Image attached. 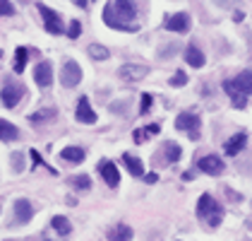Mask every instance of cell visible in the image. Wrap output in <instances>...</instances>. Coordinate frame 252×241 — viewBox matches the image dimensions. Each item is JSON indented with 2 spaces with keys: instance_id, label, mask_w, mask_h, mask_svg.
<instances>
[{
  "instance_id": "484cf974",
  "label": "cell",
  "mask_w": 252,
  "mask_h": 241,
  "mask_svg": "<svg viewBox=\"0 0 252 241\" xmlns=\"http://www.w3.org/2000/svg\"><path fill=\"white\" fill-rule=\"evenodd\" d=\"M56 119V109H41L32 116V123H48V120Z\"/></svg>"
},
{
  "instance_id": "7402d4cb",
  "label": "cell",
  "mask_w": 252,
  "mask_h": 241,
  "mask_svg": "<svg viewBox=\"0 0 252 241\" xmlns=\"http://www.w3.org/2000/svg\"><path fill=\"white\" fill-rule=\"evenodd\" d=\"M185 60L192 65V68H202L204 65V56L197 46H188V53H185Z\"/></svg>"
},
{
  "instance_id": "9c48e42d",
  "label": "cell",
  "mask_w": 252,
  "mask_h": 241,
  "mask_svg": "<svg viewBox=\"0 0 252 241\" xmlns=\"http://www.w3.org/2000/svg\"><path fill=\"white\" fill-rule=\"evenodd\" d=\"M197 166H199V171H204V174H221L223 171V160L221 157H216V155H207V157H202V160L197 161Z\"/></svg>"
},
{
  "instance_id": "4dcf8cb0",
  "label": "cell",
  "mask_w": 252,
  "mask_h": 241,
  "mask_svg": "<svg viewBox=\"0 0 252 241\" xmlns=\"http://www.w3.org/2000/svg\"><path fill=\"white\" fill-rule=\"evenodd\" d=\"M79 32H82V24H79L77 20H72L70 22V29H67V37H70V39H77Z\"/></svg>"
},
{
  "instance_id": "30bf717a",
  "label": "cell",
  "mask_w": 252,
  "mask_h": 241,
  "mask_svg": "<svg viewBox=\"0 0 252 241\" xmlns=\"http://www.w3.org/2000/svg\"><path fill=\"white\" fill-rule=\"evenodd\" d=\"M75 116H77L79 123H87V125L96 123V114H94V109L89 106V99H87V97H82V99L77 101V111H75Z\"/></svg>"
},
{
  "instance_id": "44dd1931",
  "label": "cell",
  "mask_w": 252,
  "mask_h": 241,
  "mask_svg": "<svg viewBox=\"0 0 252 241\" xmlns=\"http://www.w3.org/2000/svg\"><path fill=\"white\" fill-rule=\"evenodd\" d=\"M51 224H53V229H56L58 234H63V237H67V234L72 232V224H70V220H67V217H63V215H56V217L51 220Z\"/></svg>"
},
{
  "instance_id": "2e32d148",
  "label": "cell",
  "mask_w": 252,
  "mask_h": 241,
  "mask_svg": "<svg viewBox=\"0 0 252 241\" xmlns=\"http://www.w3.org/2000/svg\"><path fill=\"white\" fill-rule=\"evenodd\" d=\"M161 155H163L166 161H178L180 155H183V150H180V145H175V142H163V145H161Z\"/></svg>"
},
{
  "instance_id": "f1b7e54d",
  "label": "cell",
  "mask_w": 252,
  "mask_h": 241,
  "mask_svg": "<svg viewBox=\"0 0 252 241\" xmlns=\"http://www.w3.org/2000/svg\"><path fill=\"white\" fill-rule=\"evenodd\" d=\"M0 15L2 17H12L15 15V5L10 0H0Z\"/></svg>"
},
{
  "instance_id": "6da1fadb",
  "label": "cell",
  "mask_w": 252,
  "mask_h": 241,
  "mask_svg": "<svg viewBox=\"0 0 252 241\" xmlns=\"http://www.w3.org/2000/svg\"><path fill=\"white\" fill-rule=\"evenodd\" d=\"M137 17V7L132 0H113L103 7V22L111 29H120V32H137L135 24H127L130 20Z\"/></svg>"
},
{
  "instance_id": "277c9868",
  "label": "cell",
  "mask_w": 252,
  "mask_h": 241,
  "mask_svg": "<svg viewBox=\"0 0 252 241\" xmlns=\"http://www.w3.org/2000/svg\"><path fill=\"white\" fill-rule=\"evenodd\" d=\"M147 73H149V68H147V65H139V63H125V65L118 68V78L125 80V82L144 80Z\"/></svg>"
},
{
  "instance_id": "8fae6325",
  "label": "cell",
  "mask_w": 252,
  "mask_h": 241,
  "mask_svg": "<svg viewBox=\"0 0 252 241\" xmlns=\"http://www.w3.org/2000/svg\"><path fill=\"white\" fill-rule=\"evenodd\" d=\"M98 171H101L103 181H106L111 188H116L118 183H120V174H118V169H116L113 161H101V164H98Z\"/></svg>"
},
{
  "instance_id": "cb8c5ba5",
  "label": "cell",
  "mask_w": 252,
  "mask_h": 241,
  "mask_svg": "<svg viewBox=\"0 0 252 241\" xmlns=\"http://www.w3.org/2000/svg\"><path fill=\"white\" fill-rule=\"evenodd\" d=\"M27 60H29V51H27L24 46H20V48L15 51V73H24Z\"/></svg>"
},
{
  "instance_id": "1f68e13d",
  "label": "cell",
  "mask_w": 252,
  "mask_h": 241,
  "mask_svg": "<svg viewBox=\"0 0 252 241\" xmlns=\"http://www.w3.org/2000/svg\"><path fill=\"white\" fill-rule=\"evenodd\" d=\"M144 138H147V128H144V130H142V128H137L135 133H132V140H135L137 145H139V142H144Z\"/></svg>"
},
{
  "instance_id": "83f0119b",
  "label": "cell",
  "mask_w": 252,
  "mask_h": 241,
  "mask_svg": "<svg viewBox=\"0 0 252 241\" xmlns=\"http://www.w3.org/2000/svg\"><path fill=\"white\" fill-rule=\"evenodd\" d=\"M10 161H12V169H15L17 174H20V171H24V152H12Z\"/></svg>"
},
{
  "instance_id": "ffe728a7",
  "label": "cell",
  "mask_w": 252,
  "mask_h": 241,
  "mask_svg": "<svg viewBox=\"0 0 252 241\" xmlns=\"http://www.w3.org/2000/svg\"><path fill=\"white\" fill-rule=\"evenodd\" d=\"M123 161H125V166L130 169L132 176H144V164H142V160H137L132 155H123Z\"/></svg>"
},
{
  "instance_id": "f546056e",
  "label": "cell",
  "mask_w": 252,
  "mask_h": 241,
  "mask_svg": "<svg viewBox=\"0 0 252 241\" xmlns=\"http://www.w3.org/2000/svg\"><path fill=\"white\" fill-rule=\"evenodd\" d=\"M185 84H188V75L178 70L173 78H171V87H185Z\"/></svg>"
},
{
  "instance_id": "4316f807",
  "label": "cell",
  "mask_w": 252,
  "mask_h": 241,
  "mask_svg": "<svg viewBox=\"0 0 252 241\" xmlns=\"http://www.w3.org/2000/svg\"><path fill=\"white\" fill-rule=\"evenodd\" d=\"M70 183H72L77 191H89V188H92V181H89V176H84V174H82V176H75Z\"/></svg>"
},
{
  "instance_id": "9a60e30c",
  "label": "cell",
  "mask_w": 252,
  "mask_h": 241,
  "mask_svg": "<svg viewBox=\"0 0 252 241\" xmlns=\"http://www.w3.org/2000/svg\"><path fill=\"white\" fill-rule=\"evenodd\" d=\"M245 142H248V135H245V133H238V135H233L231 140L223 145V152H226V155H231V157H235V155L245 147Z\"/></svg>"
},
{
  "instance_id": "d4e9b609",
  "label": "cell",
  "mask_w": 252,
  "mask_h": 241,
  "mask_svg": "<svg viewBox=\"0 0 252 241\" xmlns=\"http://www.w3.org/2000/svg\"><path fill=\"white\" fill-rule=\"evenodd\" d=\"M87 51H89V56H92L94 60H106L108 56H111V53H108V48H106V46H101V43H92Z\"/></svg>"
},
{
  "instance_id": "ac0fdd59",
  "label": "cell",
  "mask_w": 252,
  "mask_h": 241,
  "mask_svg": "<svg viewBox=\"0 0 252 241\" xmlns=\"http://www.w3.org/2000/svg\"><path fill=\"white\" fill-rule=\"evenodd\" d=\"M17 138H20V130H17L12 123H7V120L0 119V140L12 142V140H17Z\"/></svg>"
},
{
  "instance_id": "8992f818",
  "label": "cell",
  "mask_w": 252,
  "mask_h": 241,
  "mask_svg": "<svg viewBox=\"0 0 252 241\" xmlns=\"http://www.w3.org/2000/svg\"><path fill=\"white\" fill-rule=\"evenodd\" d=\"M27 94V89L22 87V84H15V82H10V84H5L2 87V92H0V97H2V104L7 106V109H12V106H17L20 99Z\"/></svg>"
},
{
  "instance_id": "ba28073f",
  "label": "cell",
  "mask_w": 252,
  "mask_h": 241,
  "mask_svg": "<svg viewBox=\"0 0 252 241\" xmlns=\"http://www.w3.org/2000/svg\"><path fill=\"white\" fill-rule=\"evenodd\" d=\"M39 12L43 22H46V29L51 32V34H63V24H60V17L58 12H53L51 7H46L43 2H39Z\"/></svg>"
},
{
  "instance_id": "d6986e66",
  "label": "cell",
  "mask_w": 252,
  "mask_h": 241,
  "mask_svg": "<svg viewBox=\"0 0 252 241\" xmlns=\"http://www.w3.org/2000/svg\"><path fill=\"white\" fill-rule=\"evenodd\" d=\"M60 157L65 161H72V164H79V161H84V150L82 147H63V152H60Z\"/></svg>"
},
{
  "instance_id": "52a82bcc",
  "label": "cell",
  "mask_w": 252,
  "mask_h": 241,
  "mask_svg": "<svg viewBox=\"0 0 252 241\" xmlns=\"http://www.w3.org/2000/svg\"><path fill=\"white\" fill-rule=\"evenodd\" d=\"M34 80H36V84H39L41 89H48L51 87V82H53V68H51L48 60H41L39 65L34 68Z\"/></svg>"
},
{
  "instance_id": "7c38bea8",
  "label": "cell",
  "mask_w": 252,
  "mask_h": 241,
  "mask_svg": "<svg viewBox=\"0 0 252 241\" xmlns=\"http://www.w3.org/2000/svg\"><path fill=\"white\" fill-rule=\"evenodd\" d=\"M34 217V207H32V202L20 198V201H15V220L20 222V224H27V222Z\"/></svg>"
},
{
  "instance_id": "5bb4252c",
  "label": "cell",
  "mask_w": 252,
  "mask_h": 241,
  "mask_svg": "<svg viewBox=\"0 0 252 241\" xmlns=\"http://www.w3.org/2000/svg\"><path fill=\"white\" fill-rule=\"evenodd\" d=\"M223 89H226V92L231 94V104L235 106V109H245V106H248V99H245V94H243V92H240V89H238V87L233 84V80L223 82Z\"/></svg>"
},
{
  "instance_id": "603a6c76",
  "label": "cell",
  "mask_w": 252,
  "mask_h": 241,
  "mask_svg": "<svg viewBox=\"0 0 252 241\" xmlns=\"http://www.w3.org/2000/svg\"><path fill=\"white\" fill-rule=\"evenodd\" d=\"M132 237H135V234H132V229H130V227H125V224H120V227H116V229H111V232H108V239L111 241H116V239L130 241Z\"/></svg>"
},
{
  "instance_id": "836d02e7",
  "label": "cell",
  "mask_w": 252,
  "mask_h": 241,
  "mask_svg": "<svg viewBox=\"0 0 252 241\" xmlns=\"http://www.w3.org/2000/svg\"><path fill=\"white\" fill-rule=\"evenodd\" d=\"M161 128H158V123H152V125H147V133H158Z\"/></svg>"
},
{
  "instance_id": "d6a6232c",
  "label": "cell",
  "mask_w": 252,
  "mask_h": 241,
  "mask_svg": "<svg viewBox=\"0 0 252 241\" xmlns=\"http://www.w3.org/2000/svg\"><path fill=\"white\" fill-rule=\"evenodd\" d=\"M152 106V94H142V114H147Z\"/></svg>"
},
{
  "instance_id": "d590c367",
  "label": "cell",
  "mask_w": 252,
  "mask_h": 241,
  "mask_svg": "<svg viewBox=\"0 0 252 241\" xmlns=\"http://www.w3.org/2000/svg\"><path fill=\"white\" fill-rule=\"evenodd\" d=\"M75 5H79V7H84V5H87V0H75Z\"/></svg>"
},
{
  "instance_id": "5b68a950",
  "label": "cell",
  "mask_w": 252,
  "mask_h": 241,
  "mask_svg": "<svg viewBox=\"0 0 252 241\" xmlns=\"http://www.w3.org/2000/svg\"><path fill=\"white\" fill-rule=\"evenodd\" d=\"M199 116H194V114H180L178 119H175V128L178 130H185V133H190V138L197 140L199 138Z\"/></svg>"
},
{
  "instance_id": "4fadbf2b",
  "label": "cell",
  "mask_w": 252,
  "mask_h": 241,
  "mask_svg": "<svg viewBox=\"0 0 252 241\" xmlns=\"http://www.w3.org/2000/svg\"><path fill=\"white\" fill-rule=\"evenodd\" d=\"M166 29L168 32H188L190 29V15L188 12H178L173 17L166 20Z\"/></svg>"
},
{
  "instance_id": "e575fe53",
  "label": "cell",
  "mask_w": 252,
  "mask_h": 241,
  "mask_svg": "<svg viewBox=\"0 0 252 241\" xmlns=\"http://www.w3.org/2000/svg\"><path fill=\"white\" fill-rule=\"evenodd\" d=\"M156 179H158L156 174H147V183H156Z\"/></svg>"
},
{
  "instance_id": "3957f363",
  "label": "cell",
  "mask_w": 252,
  "mask_h": 241,
  "mask_svg": "<svg viewBox=\"0 0 252 241\" xmlns=\"http://www.w3.org/2000/svg\"><path fill=\"white\" fill-rule=\"evenodd\" d=\"M60 82H63V87H67V89L77 87L79 82H82V68H79L75 60H65V63H63V68H60Z\"/></svg>"
},
{
  "instance_id": "e0dca14e",
  "label": "cell",
  "mask_w": 252,
  "mask_h": 241,
  "mask_svg": "<svg viewBox=\"0 0 252 241\" xmlns=\"http://www.w3.org/2000/svg\"><path fill=\"white\" fill-rule=\"evenodd\" d=\"M233 84L243 92V94H252V70H245V73H240L235 80H233Z\"/></svg>"
},
{
  "instance_id": "7a4b0ae2",
  "label": "cell",
  "mask_w": 252,
  "mask_h": 241,
  "mask_svg": "<svg viewBox=\"0 0 252 241\" xmlns=\"http://www.w3.org/2000/svg\"><path fill=\"white\" fill-rule=\"evenodd\" d=\"M197 215L202 217V220L209 222V227H219L221 220H223V210H221V205L214 201L209 193H204L199 202H197Z\"/></svg>"
}]
</instances>
